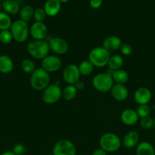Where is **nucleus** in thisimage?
<instances>
[{"instance_id":"f257e3e1","label":"nucleus","mask_w":155,"mask_h":155,"mask_svg":"<svg viewBox=\"0 0 155 155\" xmlns=\"http://www.w3.org/2000/svg\"><path fill=\"white\" fill-rule=\"evenodd\" d=\"M27 51L33 58L36 60H43L50 52V46L47 41L32 40L27 45Z\"/></svg>"},{"instance_id":"f03ea898","label":"nucleus","mask_w":155,"mask_h":155,"mask_svg":"<svg viewBox=\"0 0 155 155\" xmlns=\"http://www.w3.org/2000/svg\"><path fill=\"white\" fill-rule=\"evenodd\" d=\"M50 74L42 68H36L30 74V84L36 91H43L50 85Z\"/></svg>"},{"instance_id":"7ed1b4c3","label":"nucleus","mask_w":155,"mask_h":155,"mask_svg":"<svg viewBox=\"0 0 155 155\" xmlns=\"http://www.w3.org/2000/svg\"><path fill=\"white\" fill-rule=\"evenodd\" d=\"M100 148L106 152L112 153L117 151L122 146V141L116 134L106 133L102 135L99 140Z\"/></svg>"},{"instance_id":"20e7f679","label":"nucleus","mask_w":155,"mask_h":155,"mask_svg":"<svg viewBox=\"0 0 155 155\" xmlns=\"http://www.w3.org/2000/svg\"><path fill=\"white\" fill-rule=\"evenodd\" d=\"M110 56V52L103 46L95 47L90 51L88 61L94 65V68H103L107 65Z\"/></svg>"},{"instance_id":"39448f33","label":"nucleus","mask_w":155,"mask_h":155,"mask_svg":"<svg viewBox=\"0 0 155 155\" xmlns=\"http://www.w3.org/2000/svg\"><path fill=\"white\" fill-rule=\"evenodd\" d=\"M92 85L98 92L105 93L111 90L114 85L112 75L109 73H100L93 77Z\"/></svg>"},{"instance_id":"423d86ee","label":"nucleus","mask_w":155,"mask_h":155,"mask_svg":"<svg viewBox=\"0 0 155 155\" xmlns=\"http://www.w3.org/2000/svg\"><path fill=\"white\" fill-rule=\"evenodd\" d=\"M10 31L13 36V39L18 42H25L30 34V29L27 22L21 19L12 22Z\"/></svg>"},{"instance_id":"0eeeda50","label":"nucleus","mask_w":155,"mask_h":155,"mask_svg":"<svg viewBox=\"0 0 155 155\" xmlns=\"http://www.w3.org/2000/svg\"><path fill=\"white\" fill-rule=\"evenodd\" d=\"M62 97V89L56 83L50 84L43 91L42 99L45 104H53Z\"/></svg>"},{"instance_id":"6e6552de","label":"nucleus","mask_w":155,"mask_h":155,"mask_svg":"<svg viewBox=\"0 0 155 155\" xmlns=\"http://www.w3.org/2000/svg\"><path fill=\"white\" fill-rule=\"evenodd\" d=\"M76 147L71 141L67 139L58 140L53 148V155H76Z\"/></svg>"},{"instance_id":"1a4fd4ad","label":"nucleus","mask_w":155,"mask_h":155,"mask_svg":"<svg viewBox=\"0 0 155 155\" xmlns=\"http://www.w3.org/2000/svg\"><path fill=\"white\" fill-rule=\"evenodd\" d=\"M41 65L43 69L50 74L59 71L62 68V63L61 59L57 55L48 54L42 60Z\"/></svg>"},{"instance_id":"9d476101","label":"nucleus","mask_w":155,"mask_h":155,"mask_svg":"<svg viewBox=\"0 0 155 155\" xmlns=\"http://www.w3.org/2000/svg\"><path fill=\"white\" fill-rule=\"evenodd\" d=\"M80 77L78 66L74 64H68L62 71L63 80L68 85H74L78 80H80Z\"/></svg>"},{"instance_id":"9b49d317","label":"nucleus","mask_w":155,"mask_h":155,"mask_svg":"<svg viewBox=\"0 0 155 155\" xmlns=\"http://www.w3.org/2000/svg\"><path fill=\"white\" fill-rule=\"evenodd\" d=\"M48 43L50 51L59 55L65 54L69 48L67 41L60 37L52 38L48 41Z\"/></svg>"},{"instance_id":"f8f14e48","label":"nucleus","mask_w":155,"mask_h":155,"mask_svg":"<svg viewBox=\"0 0 155 155\" xmlns=\"http://www.w3.org/2000/svg\"><path fill=\"white\" fill-rule=\"evenodd\" d=\"M30 34L34 40H44L48 35V29L43 22H34L30 27Z\"/></svg>"},{"instance_id":"ddd939ff","label":"nucleus","mask_w":155,"mask_h":155,"mask_svg":"<svg viewBox=\"0 0 155 155\" xmlns=\"http://www.w3.org/2000/svg\"><path fill=\"white\" fill-rule=\"evenodd\" d=\"M152 98L151 91L147 87H140L134 93V99L138 104H148Z\"/></svg>"},{"instance_id":"4468645a","label":"nucleus","mask_w":155,"mask_h":155,"mask_svg":"<svg viewBox=\"0 0 155 155\" xmlns=\"http://www.w3.org/2000/svg\"><path fill=\"white\" fill-rule=\"evenodd\" d=\"M120 119L123 124L126 126H134L138 122L139 117L136 110L131 108H127L122 112Z\"/></svg>"},{"instance_id":"2eb2a0df","label":"nucleus","mask_w":155,"mask_h":155,"mask_svg":"<svg viewBox=\"0 0 155 155\" xmlns=\"http://www.w3.org/2000/svg\"><path fill=\"white\" fill-rule=\"evenodd\" d=\"M110 92L112 98L119 101H125L129 97V89L123 84H114Z\"/></svg>"},{"instance_id":"dca6fc26","label":"nucleus","mask_w":155,"mask_h":155,"mask_svg":"<svg viewBox=\"0 0 155 155\" xmlns=\"http://www.w3.org/2000/svg\"><path fill=\"white\" fill-rule=\"evenodd\" d=\"M139 134L135 130L129 131L123 137L122 145L126 148H133L136 147L139 143Z\"/></svg>"},{"instance_id":"f3484780","label":"nucleus","mask_w":155,"mask_h":155,"mask_svg":"<svg viewBox=\"0 0 155 155\" xmlns=\"http://www.w3.org/2000/svg\"><path fill=\"white\" fill-rule=\"evenodd\" d=\"M122 45V40L119 36H109L104 39L103 42V47L109 52L115 51L119 49Z\"/></svg>"},{"instance_id":"a211bd4d","label":"nucleus","mask_w":155,"mask_h":155,"mask_svg":"<svg viewBox=\"0 0 155 155\" xmlns=\"http://www.w3.org/2000/svg\"><path fill=\"white\" fill-rule=\"evenodd\" d=\"M43 9L47 16L54 17L60 12L61 2L59 0H46L44 4Z\"/></svg>"},{"instance_id":"6ab92c4d","label":"nucleus","mask_w":155,"mask_h":155,"mask_svg":"<svg viewBox=\"0 0 155 155\" xmlns=\"http://www.w3.org/2000/svg\"><path fill=\"white\" fill-rule=\"evenodd\" d=\"M14 69V62L9 56L0 55V73L4 74H10Z\"/></svg>"},{"instance_id":"aec40b11","label":"nucleus","mask_w":155,"mask_h":155,"mask_svg":"<svg viewBox=\"0 0 155 155\" xmlns=\"http://www.w3.org/2000/svg\"><path fill=\"white\" fill-rule=\"evenodd\" d=\"M135 155H155V150L151 143L148 142H141L136 146Z\"/></svg>"},{"instance_id":"412c9836","label":"nucleus","mask_w":155,"mask_h":155,"mask_svg":"<svg viewBox=\"0 0 155 155\" xmlns=\"http://www.w3.org/2000/svg\"><path fill=\"white\" fill-rule=\"evenodd\" d=\"M123 64H124V60H123L122 57L119 54H114V55L110 56L109 62L107 64L109 72H108V71L107 72L111 74L113 71L122 69Z\"/></svg>"},{"instance_id":"4be33fe9","label":"nucleus","mask_w":155,"mask_h":155,"mask_svg":"<svg viewBox=\"0 0 155 155\" xmlns=\"http://www.w3.org/2000/svg\"><path fill=\"white\" fill-rule=\"evenodd\" d=\"M2 9L8 15H16L20 12V5L14 0H4L2 2Z\"/></svg>"},{"instance_id":"5701e85b","label":"nucleus","mask_w":155,"mask_h":155,"mask_svg":"<svg viewBox=\"0 0 155 155\" xmlns=\"http://www.w3.org/2000/svg\"><path fill=\"white\" fill-rule=\"evenodd\" d=\"M111 75H112L113 82L116 84L125 85L129 81V74L123 69H119L113 71V72H112Z\"/></svg>"},{"instance_id":"b1692460","label":"nucleus","mask_w":155,"mask_h":155,"mask_svg":"<svg viewBox=\"0 0 155 155\" xmlns=\"http://www.w3.org/2000/svg\"><path fill=\"white\" fill-rule=\"evenodd\" d=\"M33 13H34V9L31 6L24 5L20 9V18L22 21L27 22L33 18Z\"/></svg>"},{"instance_id":"393cba45","label":"nucleus","mask_w":155,"mask_h":155,"mask_svg":"<svg viewBox=\"0 0 155 155\" xmlns=\"http://www.w3.org/2000/svg\"><path fill=\"white\" fill-rule=\"evenodd\" d=\"M94 65H93L88 60L83 61L81 62L80 64L78 65V70L81 75L85 76V77L91 75L93 73V71H94Z\"/></svg>"},{"instance_id":"a878e982","label":"nucleus","mask_w":155,"mask_h":155,"mask_svg":"<svg viewBox=\"0 0 155 155\" xmlns=\"http://www.w3.org/2000/svg\"><path fill=\"white\" fill-rule=\"evenodd\" d=\"M78 90L74 85H68L62 89V97L67 101L74 99L77 95Z\"/></svg>"},{"instance_id":"bb28decb","label":"nucleus","mask_w":155,"mask_h":155,"mask_svg":"<svg viewBox=\"0 0 155 155\" xmlns=\"http://www.w3.org/2000/svg\"><path fill=\"white\" fill-rule=\"evenodd\" d=\"M12 24L9 15L4 12H0V30H9Z\"/></svg>"},{"instance_id":"cd10ccee","label":"nucleus","mask_w":155,"mask_h":155,"mask_svg":"<svg viewBox=\"0 0 155 155\" xmlns=\"http://www.w3.org/2000/svg\"><path fill=\"white\" fill-rule=\"evenodd\" d=\"M21 68L24 73L30 74H31L36 69L34 61L30 58L24 59L21 61Z\"/></svg>"},{"instance_id":"c85d7f7f","label":"nucleus","mask_w":155,"mask_h":155,"mask_svg":"<svg viewBox=\"0 0 155 155\" xmlns=\"http://www.w3.org/2000/svg\"><path fill=\"white\" fill-rule=\"evenodd\" d=\"M137 114H138L139 118H144L146 117H149L151 112V109L148 104H141L138 105L136 110Z\"/></svg>"},{"instance_id":"c756f323","label":"nucleus","mask_w":155,"mask_h":155,"mask_svg":"<svg viewBox=\"0 0 155 155\" xmlns=\"http://www.w3.org/2000/svg\"><path fill=\"white\" fill-rule=\"evenodd\" d=\"M140 127L143 129V130H148L150 129L153 128V124H154V121H153V118L151 117H146L141 118L139 120Z\"/></svg>"},{"instance_id":"7c9ffc66","label":"nucleus","mask_w":155,"mask_h":155,"mask_svg":"<svg viewBox=\"0 0 155 155\" xmlns=\"http://www.w3.org/2000/svg\"><path fill=\"white\" fill-rule=\"evenodd\" d=\"M13 40V36L10 30H1L0 31V42L5 45H8L12 42Z\"/></svg>"},{"instance_id":"2f4dec72","label":"nucleus","mask_w":155,"mask_h":155,"mask_svg":"<svg viewBox=\"0 0 155 155\" xmlns=\"http://www.w3.org/2000/svg\"><path fill=\"white\" fill-rule=\"evenodd\" d=\"M46 16L47 15L44 11L43 8H37L34 10L33 18L34 19L35 22H43Z\"/></svg>"},{"instance_id":"473e14b6","label":"nucleus","mask_w":155,"mask_h":155,"mask_svg":"<svg viewBox=\"0 0 155 155\" xmlns=\"http://www.w3.org/2000/svg\"><path fill=\"white\" fill-rule=\"evenodd\" d=\"M119 50L123 55L129 56L133 53L134 48L133 46H132L130 43L125 42V43H122L121 46H120L119 48Z\"/></svg>"},{"instance_id":"72a5a7b5","label":"nucleus","mask_w":155,"mask_h":155,"mask_svg":"<svg viewBox=\"0 0 155 155\" xmlns=\"http://www.w3.org/2000/svg\"><path fill=\"white\" fill-rule=\"evenodd\" d=\"M12 151L15 155H24L26 152V148L23 144L18 143L13 147Z\"/></svg>"},{"instance_id":"f704fd0d","label":"nucleus","mask_w":155,"mask_h":155,"mask_svg":"<svg viewBox=\"0 0 155 155\" xmlns=\"http://www.w3.org/2000/svg\"><path fill=\"white\" fill-rule=\"evenodd\" d=\"M90 6L92 8L97 9L103 4V0H90Z\"/></svg>"},{"instance_id":"c9c22d12","label":"nucleus","mask_w":155,"mask_h":155,"mask_svg":"<svg viewBox=\"0 0 155 155\" xmlns=\"http://www.w3.org/2000/svg\"><path fill=\"white\" fill-rule=\"evenodd\" d=\"M74 86H75V88L77 89V90H82V89L84 88L85 84L82 80H78L74 84Z\"/></svg>"},{"instance_id":"e433bc0d","label":"nucleus","mask_w":155,"mask_h":155,"mask_svg":"<svg viewBox=\"0 0 155 155\" xmlns=\"http://www.w3.org/2000/svg\"><path fill=\"white\" fill-rule=\"evenodd\" d=\"M92 155H107V152H106V151H105L104 150L102 149V148H99L93 151Z\"/></svg>"},{"instance_id":"4c0bfd02","label":"nucleus","mask_w":155,"mask_h":155,"mask_svg":"<svg viewBox=\"0 0 155 155\" xmlns=\"http://www.w3.org/2000/svg\"><path fill=\"white\" fill-rule=\"evenodd\" d=\"M1 155H15V154H14V152L12 151H7L3 152Z\"/></svg>"},{"instance_id":"58836bf2","label":"nucleus","mask_w":155,"mask_h":155,"mask_svg":"<svg viewBox=\"0 0 155 155\" xmlns=\"http://www.w3.org/2000/svg\"><path fill=\"white\" fill-rule=\"evenodd\" d=\"M14 1H15V2H18V4H19L20 5H21V4L23 2V1H24V0H14Z\"/></svg>"},{"instance_id":"ea45409f","label":"nucleus","mask_w":155,"mask_h":155,"mask_svg":"<svg viewBox=\"0 0 155 155\" xmlns=\"http://www.w3.org/2000/svg\"><path fill=\"white\" fill-rule=\"evenodd\" d=\"M59 2H64V3H65V2H68V1H69V0H59Z\"/></svg>"},{"instance_id":"a19ab883","label":"nucleus","mask_w":155,"mask_h":155,"mask_svg":"<svg viewBox=\"0 0 155 155\" xmlns=\"http://www.w3.org/2000/svg\"><path fill=\"white\" fill-rule=\"evenodd\" d=\"M2 10V2H0V12Z\"/></svg>"},{"instance_id":"79ce46f5","label":"nucleus","mask_w":155,"mask_h":155,"mask_svg":"<svg viewBox=\"0 0 155 155\" xmlns=\"http://www.w3.org/2000/svg\"><path fill=\"white\" fill-rule=\"evenodd\" d=\"M153 121H154V124H153V128H154V130H155V117L153 118Z\"/></svg>"},{"instance_id":"37998d69","label":"nucleus","mask_w":155,"mask_h":155,"mask_svg":"<svg viewBox=\"0 0 155 155\" xmlns=\"http://www.w3.org/2000/svg\"><path fill=\"white\" fill-rule=\"evenodd\" d=\"M47 155H53V154H47Z\"/></svg>"},{"instance_id":"c03bdc74","label":"nucleus","mask_w":155,"mask_h":155,"mask_svg":"<svg viewBox=\"0 0 155 155\" xmlns=\"http://www.w3.org/2000/svg\"><path fill=\"white\" fill-rule=\"evenodd\" d=\"M4 1V0H0V2H3Z\"/></svg>"}]
</instances>
